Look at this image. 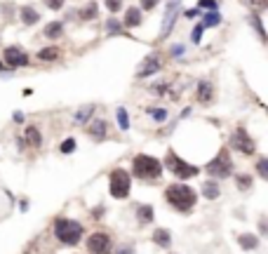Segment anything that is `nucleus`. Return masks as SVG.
<instances>
[{
    "instance_id": "obj_44",
    "label": "nucleus",
    "mask_w": 268,
    "mask_h": 254,
    "mask_svg": "<svg viewBox=\"0 0 268 254\" xmlns=\"http://www.w3.org/2000/svg\"><path fill=\"white\" fill-rule=\"evenodd\" d=\"M2 71H7V66H5V62H0V73Z\"/></svg>"
},
{
    "instance_id": "obj_36",
    "label": "nucleus",
    "mask_w": 268,
    "mask_h": 254,
    "mask_svg": "<svg viewBox=\"0 0 268 254\" xmlns=\"http://www.w3.org/2000/svg\"><path fill=\"white\" fill-rule=\"evenodd\" d=\"M238 186H240V189H252V179L245 177V174H240V177H238Z\"/></svg>"
},
{
    "instance_id": "obj_4",
    "label": "nucleus",
    "mask_w": 268,
    "mask_h": 254,
    "mask_svg": "<svg viewBox=\"0 0 268 254\" xmlns=\"http://www.w3.org/2000/svg\"><path fill=\"white\" fill-rule=\"evenodd\" d=\"M165 165H167V170H170L174 177H179V179H191V177H196V174L200 172L196 165L184 163V160H181V158H179L174 151H170V153H167V158H165Z\"/></svg>"
},
{
    "instance_id": "obj_34",
    "label": "nucleus",
    "mask_w": 268,
    "mask_h": 254,
    "mask_svg": "<svg viewBox=\"0 0 268 254\" xmlns=\"http://www.w3.org/2000/svg\"><path fill=\"white\" fill-rule=\"evenodd\" d=\"M104 5H106L108 12H118V9L123 7V0H106Z\"/></svg>"
},
{
    "instance_id": "obj_17",
    "label": "nucleus",
    "mask_w": 268,
    "mask_h": 254,
    "mask_svg": "<svg viewBox=\"0 0 268 254\" xmlns=\"http://www.w3.org/2000/svg\"><path fill=\"white\" fill-rule=\"evenodd\" d=\"M24 136H26V141L31 146H33V148H38V146L43 144V136H40V132H38V127H26V132H24Z\"/></svg>"
},
{
    "instance_id": "obj_12",
    "label": "nucleus",
    "mask_w": 268,
    "mask_h": 254,
    "mask_svg": "<svg viewBox=\"0 0 268 254\" xmlns=\"http://www.w3.org/2000/svg\"><path fill=\"white\" fill-rule=\"evenodd\" d=\"M196 97H198V101H200V104H209V101L214 99V87H212V82H207V80L198 82Z\"/></svg>"
},
{
    "instance_id": "obj_32",
    "label": "nucleus",
    "mask_w": 268,
    "mask_h": 254,
    "mask_svg": "<svg viewBox=\"0 0 268 254\" xmlns=\"http://www.w3.org/2000/svg\"><path fill=\"white\" fill-rule=\"evenodd\" d=\"M59 151H62V153H73V151H75V139H66V141L59 146Z\"/></svg>"
},
{
    "instance_id": "obj_11",
    "label": "nucleus",
    "mask_w": 268,
    "mask_h": 254,
    "mask_svg": "<svg viewBox=\"0 0 268 254\" xmlns=\"http://www.w3.org/2000/svg\"><path fill=\"white\" fill-rule=\"evenodd\" d=\"M143 62L146 64L136 71V78H148V75L160 71V59H158V57H148V59H143Z\"/></svg>"
},
{
    "instance_id": "obj_22",
    "label": "nucleus",
    "mask_w": 268,
    "mask_h": 254,
    "mask_svg": "<svg viewBox=\"0 0 268 254\" xmlns=\"http://www.w3.org/2000/svg\"><path fill=\"white\" fill-rule=\"evenodd\" d=\"M238 243H240L242 250H257V247H259V238L257 236H240Z\"/></svg>"
},
{
    "instance_id": "obj_28",
    "label": "nucleus",
    "mask_w": 268,
    "mask_h": 254,
    "mask_svg": "<svg viewBox=\"0 0 268 254\" xmlns=\"http://www.w3.org/2000/svg\"><path fill=\"white\" fill-rule=\"evenodd\" d=\"M148 113H151V118L155 120V123H165V120H167V116H170V113H167L165 109H148Z\"/></svg>"
},
{
    "instance_id": "obj_16",
    "label": "nucleus",
    "mask_w": 268,
    "mask_h": 254,
    "mask_svg": "<svg viewBox=\"0 0 268 254\" xmlns=\"http://www.w3.org/2000/svg\"><path fill=\"white\" fill-rule=\"evenodd\" d=\"M59 57H62L59 47H45V50L38 52V59H40V62H57Z\"/></svg>"
},
{
    "instance_id": "obj_38",
    "label": "nucleus",
    "mask_w": 268,
    "mask_h": 254,
    "mask_svg": "<svg viewBox=\"0 0 268 254\" xmlns=\"http://www.w3.org/2000/svg\"><path fill=\"white\" fill-rule=\"evenodd\" d=\"M158 2H160V0H141V7L143 9H155Z\"/></svg>"
},
{
    "instance_id": "obj_21",
    "label": "nucleus",
    "mask_w": 268,
    "mask_h": 254,
    "mask_svg": "<svg viewBox=\"0 0 268 254\" xmlns=\"http://www.w3.org/2000/svg\"><path fill=\"white\" fill-rule=\"evenodd\" d=\"M221 24V14L219 12H209V14H205V19H202V28H214Z\"/></svg>"
},
{
    "instance_id": "obj_41",
    "label": "nucleus",
    "mask_w": 268,
    "mask_h": 254,
    "mask_svg": "<svg viewBox=\"0 0 268 254\" xmlns=\"http://www.w3.org/2000/svg\"><path fill=\"white\" fill-rule=\"evenodd\" d=\"M92 217H94V219L104 217V207H97V209H94V212H92Z\"/></svg>"
},
{
    "instance_id": "obj_15",
    "label": "nucleus",
    "mask_w": 268,
    "mask_h": 254,
    "mask_svg": "<svg viewBox=\"0 0 268 254\" xmlns=\"http://www.w3.org/2000/svg\"><path fill=\"white\" fill-rule=\"evenodd\" d=\"M62 33H64V24H62V21H50V24L45 26V38H50V40L62 38Z\"/></svg>"
},
{
    "instance_id": "obj_6",
    "label": "nucleus",
    "mask_w": 268,
    "mask_h": 254,
    "mask_svg": "<svg viewBox=\"0 0 268 254\" xmlns=\"http://www.w3.org/2000/svg\"><path fill=\"white\" fill-rule=\"evenodd\" d=\"M233 170V163H231V155H228V151L226 148H221L219 151V155H216L212 163L207 165V172L214 174V177H228Z\"/></svg>"
},
{
    "instance_id": "obj_29",
    "label": "nucleus",
    "mask_w": 268,
    "mask_h": 254,
    "mask_svg": "<svg viewBox=\"0 0 268 254\" xmlns=\"http://www.w3.org/2000/svg\"><path fill=\"white\" fill-rule=\"evenodd\" d=\"M106 31L108 33H120V31H123V21H118V19H108Z\"/></svg>"
},
{
    "instance_id": "obj_42",
    "label": "nucleus",
    "mask_w": 268,
    "mask_h": 254,
    "mask_svg": "<svg viewBox=\"0 0 268 254\" xmlns=\"http://www.w3.org/2000/svg\"><path fill=\"white\" fill-rule=\"evenodd\" d=\"M172 55H184V47H181V45H177V47H172Z\"/></svg>"
},
{
    "instance_id": "obj_14",
    "label": "nucleus",
    "mask_w": 268,
    "mask_h": 254,
    "mask_svg": "<svg viewBox=\"0 0 268 254\" xmlns=\"http://www.w3.org/2000/svg\"><path fill=\"white\" fill-rule=\"evenodd\" d=\"M139 24H141V9L130 7V9L125 12V19H123V26L134 28V26H139Z\"/></svg>"
},
{
    "instance_id": "obj_18",
    "label": "nucleus",
    "mask_w": 268,
    "mask_h": 254,
    "mask_svg": "<svg viewBox=\"0 0 268 254\" xmlns=\"http://www.w3.org/2000/svg\"><path fill=\"white\" fill-rule=\"evenodd\" d=\"M153 240H155V245H160V247H170L172 243V238H170V231H165V228H158L155 233H153Z\"/></svg>"
},
{
    "instance_id": "obj_27",
    "label": "nucleus",
    "mask_w": 268,
    "mask_h": 254,
    "mask_svg": "<svg viewBox=\"0 0 268 254\" xmlns=\"http://www.w3.org/2000/svg\"><path fill=\"white\" fill-rule=\"evenodd\" d=\"M252 26L257 28V33H259L261 40H266V31H264V24H261L259 12H252Z\"/></svg>"
},
{
    "instance_id": "obj_35",
    "label": "nucleus",
    "mask_w": 268,
    "mask_h": 254,
    "mask_svg": "<svg viewBox=\"0 0 268 254\" xmlns=\"http://www.w3.org/2000/svg\"><path fill=\"white\" fill-rule=\"evenodd\" d=\"M257 170H259V174L264 177V179H266V177H268V160H266V158H261V160H259Z\"/></svg>"
},
{
    "instance_id": "obj_10",
    "label": "nucleus",
    "mask_w": 268,
    "mask_h": 254,
    "mask_svg": "<svg viewBox=\"0 0 268 254\" xmlns=\"http://www.w3.org/2000/svg\"><path fill=\"white\" fill-rule=\"evenodd\" d=\"M177 14H179V0H172L167 5V12H165V19H162V28H160V40L170 36V31L174 28V21H177Z\"/></svg>"
},
{
    "instance_id": "obj_3",
    "label": "nucleus",
    "mask_w": 268,
    "mask_h": 254,
    "mask_svg": "<svg viewBox=\"0 0 268 254\" xmlns=\"http://www.w3.org/2000/svg\"><path fill=\"white\" fill-rule=\"evenodd\" d=\"M132 170L139 179H158L162 174V165L160 160H155L151 155H136L132 163Z\"/></svg>"
},
{
    "instance_id": "obj_20",
    "label": "nucleus",
    "mask_w": 268,
    "mask_h": 254,
    "mask_svg": "<svg viewBox=\"0 0 268 254\" xmlns=\"http://www.w3.org/2000/svg\"><path fill=\"white\" fill-rule=\"evenodd\" d=\"M89 134L94 136V139H104V136H106V123L97 118L92 125H89Z\"/></svg>"
},
{
    "instance_id": "obj_19",
    "label": "nucleus",
    "mask_w": 268,
    "mask_h": 254,
    "mask_svg": "<svg viewBox=\"0 0 268 254\" xmlns=\"http://www.w3.org/2000/svg\"><path fill=\"white\" fill-rule=\"evenodd\" d=\"M94 104H87V106H82V109L75 111V123H87L92 116H94Z\"/></svg>"
},
{
    "instance_id": "obj_2",
    "label": "nucleus",
    "mask_w": 268,
    "mask_h": 254,
    "mask_svg": "<svg viewBox=\"0 0 268 254\" xmlns=\"http://www.w3.org/2000/svg\"><path fill=\"white\" fill-rule=\"evenodd\" d=\"M54 236L66 245H75L82 238V226L73 219H57L54 221Z\"/></svg>"
},
{
    "instance_id": "obj_30",
    "label": "nucleus",
    "mask_w": 268,
    "mask_h": 254,
    "mask_svg": "<svg viewBox=\"0 0 268 254\" xmlns=\"http://www.w3.org/2000/svg\"><path fill=\"white\" fill-rule=\"evenodd\" d=\"M139 219H141V221H151L153 219V207L151 205H141V207H139Z\"/></svg>"
},
{
    "instance_id": "obj_8",
    "label": "nucleus",
    "mask_w": 268,
    "mask_h": 254,
    "mask_svg": "<svg viewBox=\"0 0 268 254\" xmlns=\"http://www.w3.org/2000/svg\"><path fill=\"white\" fill-rule=\"evenodd\" d=\"M231 146H233V148H238V151L245 153V155H252V153H254V148H257L254 141L247 136L245 127H238V129H235V134L231 136Z\"/></svg>"
},
{
    "instance_id": "obj_26",
    "label": "nucleus",
    "mask_w": 268,
    "mask_h": 254,
    "mask_svg": "<svg viewBox=\"0 0 268 254\" xmlns=\"http://www.w3.org/2000/svg\"><path fill=\"white\" fill-rule=\"evenodd\" d=\"M202 193H205V198L214 200V198H219V186H216L214 182H205V186H202Z\"/></svg>"
},
{
    "instance_id": "obj_43",
    "label": "nucleus",
    "mask_w": 268,
    "mask_h": 254,
    "mask_svg": "<svg viewBox=\"0 0 268 254\" xmlns=\"http://www.w3.org/2000/svg\"><path fill=\"white\" fill-rule=\"evenodd\" d=\"M118 254H132V247H123V252H118Z\"/></svg>"
},
{
    "instance_id": "obj_40",
    "label": "nucleus",
    "mask_w": 268,
    "mask_h": 254,
    "mask_svg": "<svg viewBox=\"0 0 268 254\" xmlns=\"http://www.w3.org/2000/svg\"><path fill=\"white\" fill-rule=\"evenodd\" d=\"M14 123H24V113L21 111H14Z\"/></svg>"
},
{
    "instance_id": "obj_7",
    "label": "nucleus",
    "mask_w": 268,
    "mask_h": 254,
    "mask_svg": "<svg viewBox=\"0 0 268 254\" xmlns=\"http://www.w3.org/2000/svg\"><path fill=\"white\" fill-rule=\"evenodd\" d=\"M2 62L5 66H12V68H19V66H28V55L21 50V47H5L2 52Z\"/></svg>"
},
{
    "instance_id": "obj_13",
    "label": "nucleus",
    "mask_w": 268,
    "mask_h": 254,
    "mask_svg": "<svg viewBox=\"0 0 268 254\" xmlns=\"http://www.w3.org/2000/svg\"><path fill=\"white\" fill-rule=\"evenodd\" d=\"M19 17H21V21H24V26H33V24H38V21H40L38 9L31 7V5H24V7L19 9Z\"/></svg>"
},
{
    "instance_id": "obj_1",
    "label": "nucleus",
    "mask_w": 268,
    "mask_h": 254,
    "mask_svg": "<svg viewBox=\"0 0 268 254\" xmlns=\"http://www.w3.org/2000/svg\"><path fill=\"white\" fill-rule=\"evenodd\" d=\"M165 198H167V202H170L174 209L188 212V209L196 205V190L188 189L186 184H172V186H167V190H165Z\"/></svg>"
},
{
    "instance_id": "obj_31",
    "label": "nucleus",
    "mask_w": 268,
    "mask_h": 254,
    "mask_svg": "<svg viewBox=\"0 0 268 254\" xmlns=\"http://www.w3.org/2000/svg\"><path fill=\"white\" fill-rule=\"evenodd\" d=\"M198 7L200 9H219V0H198Z\"/></svg>"
},
{
    "instance_id": "obj_9",
    "label": "nucleus",
    "mask_w": 268,
    "mask_h": 254,
    "mask_svg": "<svg viewBox=\"0 0 268 254\" xmlns=\"http://www.w3.org/2000/svg\"><path fill=\"white\" fill-rule=\"evenodd\" d=\"M87 250L92 254H111L113 245H111V238L106 233H94L87 238Z\"/></svg>"
},
{
    "instance_id": "obj_37",
    "label": "nucleus",
    "mask_w": 268,
    "mask_h": 254,
    "mask_svg": "<svg viewBox=\"0 0 268 254\" xmlns=\"http://www.w3.org/2000/svg\"><path fill=\"white\" fill-rule=\"evenodd\" d=\"M45 2H47V7H50V9H54V12H57V9L64 7V2H66V0H45Z\"/></svg>"
},
{
    "instance_id": "obj_24",
    "label": "nucleus",
    "mask_w": 268,
    "mask_h": 254,
    "mask_svg": "<svg viewBox=\"0 0 268 254\" xmlns=\"http://www.w3.org/2000/svg\"><path fill=\"white\" fill-rule=\"evenodd\" d=\"M116 118H118V125H120V129H123V132H127V129H130V120H127V111L123 109V106H118Z\"/></svg>"
},
{
    "instance_id": "obj_33",
    "label": "nucleus",
    "mask_w": 268,
    "mask_h": 254,
    "mask_svg": "<svg viewBox=\"0 0 268 254\" xmlns=\"http://www.w3.org/2000/svg\"><path fill=\"white\" fill-rule=\"evenodd\" d=\"M202 31H205V28H202V24H198V26L191 31V40H193L196 45L200 43V38H202Z\"/></svg>"
},
{
    "instance_id": "obj_25",
    "label": "nucleus",
    "mask_w": 268,
    "mask_h": 254,
    "mask_svg": "<svg viewBox=\"0 0 268 254\" xmlns=\"http://www.w3.org/2000/svg\"><path fill=\"white\" fill-rule=\"evenodd\" d=\"M242 5L250 7L252 12H264L266 5H268V0H242Z\"/></svg>"
},
{
    "instance_id": "obj_5",
    "label": "nucleus",
    "mask_w": 268,
    "mask_h": 254,
    "mask_svg": "<svg viewBox=\"0 0 268 254\" xmlns=\"http://www.w3.org/2000/svg\"><path fill=\"white\" fill-rule=\"evenodd\" d=\"M130 186H132V182H130V174L125 172V170H113L111 172V195L118 200H123L130 195Z\"/></svg>"
},
{
    "instance_id": "obj_23",
    "label": "nucleus",
    "mask_w": 268,
    "mask_h": 254,
    "mask_svg": "<svg viewBox=\"0 0 268 254\" xmlns=\"http://www.w3.org/2000/svg\"><path fill=\"white\" fill-rule=\"evenodd\" d=\"M97 12H99V5H97V2H89L87 7L80 9L78 14H80L82 21H89V19H94V17H97Z\"/></svg>"
},
{
    "instance_id": "obj_39",
    "label": "nucleus",
    "mask_w": 268,
    "mask_h": 254,
    "mask_svg": "<svg viewBox=\"0 0 268 254\" xmlns=\"http://www.w3.org/2000/svg\"><path fill=\"white\" fill-rule=\"evenodd\" d=\"M200 14H202V9H200V7L186 9V17H188V19H196V17H200Z\"/></svg>"
}]
</instances>
